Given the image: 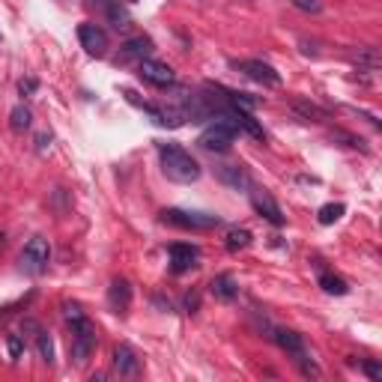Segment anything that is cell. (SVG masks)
Returning a JSON list of instances; mask_svg holds the SVG:
<instances>
[{"mask_svg": "<svg viewBox=\"0 0 382 382\" xmlns=\"http://www.w3.org/2000/svg\"><path fill=\"white\" fill-rule=\"evenodd\" d=\"M114 370L120 373V377H126V379L141 377V359H137V352L128 344H120L114 350Z\"/></svg>", "mask_w": 382, "mask_h": 382, "instance_id": "7c38bea8", "label": "cell"}, {"mask_svg": "<svg viewBox=\"0 0 382 382\" xmlns=\"http://www.w3.org/2000/svg\"><path fill=\"white\" fill-rule=\"evenodd\" d=\"M233 66H236L242 75H248L251 81H257L263 87H281V75H278L269 63H263V60H236Z\"/></svg>", "mask_w": 382, "mask_h": 382, "instance_id": "8992f818", "label": "cell"}, {"mask_svg": "<svg viewBox=\"0 0 382 382\" xmlns=\"http://www.w3.org/2000/svg\"><path fill=\"white\" fill-rule=\"evenodd\" d=\"M197 305H201V299H197L194 293H188V296H186V308H188V314H194Z\"/></svg>", "mask_w": 382, "mask_h": 382, "instance_id": "f546056e", "label": "cell"}, {"mask_svg": "<svg viewBox=\"0 0 382 382\" xmlns=\"http://www.w3.org/2000/svg\"><path fill=\"white\" fill-rule=\"evenodd\" d=\"M290 111H293V114H296L299 120H305V123H319V120L326 117V111L317 108L314 102H308V99H293V102H290Z\"/></svg>", "mask_w": 382, "mask_h": 382, "instance_id": "2e32d148", "label": "cell"}, {"mask_svg": "<svg viewBox=\"0 0 382 382\" xmlns=\"http://www.w3.org/2000/svg\"><path fill=\"white\" fill-rule=\"evenodd\" d=\"M164 224H173L179 230H212L218 227L221 218L218 215H206V212H186V210H164L161 212Z\"/></svg>", "mask_w": 382, "mask_h": 382, "instance_id": "3957f363", "label": "cell"}, {"mask_svg": "<svg viewBox=\"0 0 382 382\" xmlns=\"http://www.w3.org/2000/svg\"><path fill=\"white\" fill-rule=\"evenodd\" d=\"M168 254H170V269L177 275H182V272H188V269L197 266V260H201V248L191 245V242H173V245L168 248Z\"/></svg>", "mask_w": 382, "mask_h": 382, "instance_id": "ba28073f", "label": "cell"}, {"mask_svg": "<svg viewBox=\"0 0 382 382\" xmlns=\"http://www.w3.org/2000/svg\"><path fill=\"white\" fill-rule=\"evenodd\" d=\"M210 290H212V296L218 302H233L239 296V284H236V278H233V275H215Z\"/></svg>", "mask_w": 382, "mask_h": 382, "instance_id": "5bb4252c", "label": "cell"}, {"mask_svg": "<svg viewBox=\"0 0 382 382\" xmlns=\"http://www.w3.org/2000/svg\"><path fill=\"white\" fill-rule=\"evenodd\" d=\"M36 90H39V81H36V78H21V81H19V93H21V95H33Z\"/></svg>", "mask_w": 382, "mask_h": 382, "instance_id": "83f0119b", "label": "cell"}, {"mask_svg": "<svg viewBox=\"0 0 382 382\" xmlns=\"http://www.w3.org/2000/svg\"><path fill=\"white\" fill-rule=\"evenodd\" d=\"M251 230H245V227H239V230H230L227 233V251H239V248H248L251 245Z\"/></svg>", "mask_w": 382, "mask_h": 382, "instance_id": "603a6c76", "label": "cell"}, {"mask_svg": "<svg viewBox=\"0 0 382 382\" xmlns=\"http://www.w3.org/2000/svg\"><path fill=\"white\" fill-rule=\"evenodd\" d=\"M10 126L15 128V132H27V128L33 126V114L27 105H15L12 114H10Z\"/></svg>", "mask_w": 382, "mask_h": 382, "instance_id": "d6986e66", "label": "cell"}, {"mask_svg": "<svg viewBox=\"0 0 382 382\" xmlns=\"http://www.w3.org/2000/svg\"><path fill=\"white\" fill-rule=\"evenodd\" d=\"M275 344L281 346V350H286L290 355H302L305 352V341H302L299 332H293V328H275Z\"/></svg>", "mask_w": 382, "mask_h": 382, "instance_id": "9a60e30c", "label": "cell"}, {"mask_svg": "<svg viewBox=\"0 0 382 382\" xmlns=\"http://www.w3.org/2000/svg\"><path fill=\"white\" fill-rule=\"evenodd\" d=\"M290 3L302 12H323V3H319V0H290Z\"/></svg>", "mask_w": 382, "mask_h": 382, "instance_id": "484cf974", "label": "cell"}, {"mask_svg": "<svg viewBox=\"0 0 382 382\" xmlns=\"http://www.w3.org/2000/svg\"><path fill=\"white\" fill-rule=\"evenodd\" d=\"M48 146H51V132H39V135H36V150L45 153Z\"/></svg>", "mask_w": 382, "mask_h": 382, "instance_id": "f1b7e54d", "label": "cell"}, {"mask_svg": "<svg viewBox=\"0 0 382 382\" xmlns=\"http://www.w3.org/2000/svg\"><path fill=\"white\" fill-rule=\"evenodd\" d=\"M159 159H161L164 177L173 179V182L188 186V182L201 179V164H197V159L177 144H159Z\"/></svg>", "mask_w": 382, "mask_h": 382, "instance_id": "6da1fadb", "label": "cell"}, {"mask_svg": "<svg viewBox=\"0 0 382 382\" xmlns=\"http://www.w3.org/2000/svg\"><path fill=\"white\" fill-rule=\"evenodd\" d=\"M251 206H254V212L260 215V218H266L269 224H275V227H284V212H281V206L275 203V197L269 194V191L263 188H254L251 191Z\"/></svg>", "mask_w": 382, "mask_h": 382, "instance_id": "52a82bcc", "label": "cell"}, {"mask_svg": "<svg viewBox=\"0 0 382 382\" xmlns=\"http://www.w3.org/2000/svg\"><path fill=\"white\" fill-rule=\"evenodd\" d=\"M19 263H21V272H27V275H42V272H45L48 263H51L48 239L45 236H33L27 245H24Z\"/></svg>", "mask_w": 382, "mask_h": 382, "instance_id": "7a4b0ae2", "label": "cell"}, {"mask_svg": "<svg viewBox=\"0 0 382 382\" xmlns=\"http://www.w3.org/2000/svg\"><path fill=\"white\" fill-rule=\"evenodd\" d=\"M72 361L75 364H87L90 361V355L95 350V326L90 323V319H81V323H75L72 326Z\"/></svg>", "mask_w": 382, "mask_h": 382, "instance_id": "277c9868", "label": "cell"}, {"mask_svg": "<svg viewBox=\"0 0 382 382\" xmlns=\"http://www.w3.org/2000/svg\"><path fill=\"white\" fill-rule=\"evenodd\" d=\"M153 51V42L146 39V36H135V39H128L126 45H123V51H120V60H144L146 54Z\"/></svg>", "mask_w": 382, "mask_h": 382, "instance_id": "e0dca14e", "label": "cell"}, {"mask_svg": "<svg viewBox=\"0 0 382 382\" xmlns=\"http://www.w3.org/2000/svg\"><path fill=\"white\" fill-rule=\"evenodd\" d=\"M60 311H63V319L69 326H75V323H81V319H84V311H81V305H75V302H63Z\"/></svg>", "mask_w": 382, "mask_h": 382, "instance_id": "d4e9b609", "label": "cell"}, {"mask_svg": "<svg viewBox=\"0 0 382 382\" xmlns=\"http://www.w3.org/2000/svg\"><path fill=\"white\" fill-rule=\"evenodd\" d=\"M78 39H81V45L87 48V54H93V57H105V51H108V33L99 27V24H81L78 27Z\"/></svg>", "mask_w": 382, "mask_h": 382, "instance_id": "8fae6325", "label": "cell"}, {"mask_svg": "<svg viewBox=\"0 0 382 382\" xmlns=\"http://www.w3.org/2000/svg\"><path fill=\"white\" fill-rule=\"evenodd\" d=\"M108 302L114 311H126L132 305V284L126 281V278H117V281H111L108 286Z\"/></svg>", "mask_w": 382, "mask_h": 382, "instance_id": "4fadbf2b", "label": "cell"}, {"mask_svg": "<svg viewBox=\"0 0 382 382\" xmlns=\"http://www.w3.org/2000/svg\"><path fill=\"white\" fill-rule=\"evenodd\" d=\"M361 370L368 373L373 382H382V364L379 361H361Z\"/></svg>", "mask_w": 382, "mask_h": 382, "instance_id": "4316f807", "label": "cell"}, {"mask_svg": "<svg viewBox=\"0 0 382 382\" xmlns=\"http://www.w3.org/2000/svg\"><path fill=\"white\" fill-rule=\"evenodd\" d=\"M137 75L155 87H170L177 81V75H173V69L168 63H159V60H150V57L137 60Z\"/></svg>", "mask_w": 382, "mask_h": 382, "instance_id": "9c48e42d", "label": "cell"}, {"mask_svg": "<svg viewBox=\"0 0 382 382\" xmlns=\"http://www.w3.org/2000/svg\"><path fill=\"white\" fill-rule=\"evenodd\" d=\"M233 141H236V128L227 126L224 120L206 126L201 132V137H197V144H201L203 150H210V153H227L233 146Z\"/></svg>", "mask_w": 382, "mask_h": 382, "instance_id": "5b68a950", "label": "cell"}, {"mask_svg": "<svg viewBox=\"0 0 382 382\" xmlns=\"http://www.w3.org/2000/svg\"><path fill=\"white\" fill-rule=\"evenodd\" d=\"M319 286H323L328 296H346V293H350V286H346L344 278L341 275H332V272L319 275Z\"/></svg>", "mask_w": 382, "mask_h": 382, "instance_id": "ac0fdd59", "label": "cell"}, {"mask_svg": "<svg viewBox=\"0 0 382 382\" xmlns=\"http://www.w3.org/2000/svg\"><path fill=\"white\" fill-rule=\"evenodd\" d=\"M6 350H10V359L12 361H19L21 355H24V350H27V344H24L21 335H10V337H6Z\"/></svg>", "mask_w": 382, "mask_h": 382, "instance_id": "cb8c5ba5", "label": "cell"}, {"mask_svg": "<svg viewBox=\"0 0 382 382\" xmlns=\"http://www.w3.org/2000/svg\"><path fill=\"white\" fill-rule=\"evenodd\" d=\"M350 57H352V63L368 66V69H379L382 66V57H379L377 48H359V51H352Z\"/></svg>", "mask_w": 382, "mask_h": 382, "instance_id": "ffe728a7", "label": "cell"}, {"mask_svg": "<svg viewBox=\"0 0 382 382\" xmlns=\"http://www.w3.org/2000/svg\"><path fill=\"white\" fill-rule=\"evenodd\" d=\"M215 179L221 186H227L230 191H248L254 182H251V173L242 168V164H215Z\"/></svg>", "mask_w": 382, "mask_h": 382, "instance_id": "30bf717a", "label": "cell"}, {"mask_svg": "<svg viewBox=\"0 0 382 382\" xmlns=\"http://www.w3.org/2000/svg\"><path fill=\"white\" fill-rule=\"evenodd\" d=\"M36 350H39V359L51 368V364H54V341H51V335L42 332V328L36 332Z\"/></svg>", "mask_w": 382, "mask_h": 382, "instance_id": "44dd1931", "label": "cell"}, {"mask_svg": "<svg viewBox=\"0 0 382 382\" xmlns=\"http://www.w3.org/2000/svg\"><path fill=\"white\" fill-rule=\"evenodd\" d=\"M344 212H346V206H344V203H326L323 210L317 212V221L323 224V227H328V224H335V221L341 218Z\"/></svg>", "mask_w": 382, "mask_h": 382, "instance_id": "7402d4cb", "label": "cell"}]
</instances>
